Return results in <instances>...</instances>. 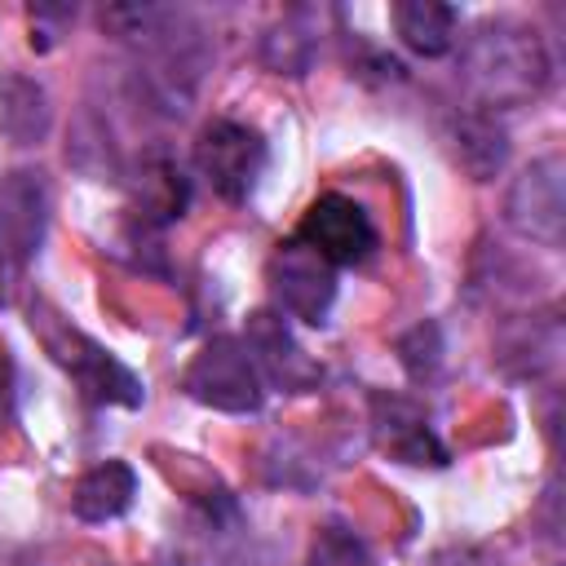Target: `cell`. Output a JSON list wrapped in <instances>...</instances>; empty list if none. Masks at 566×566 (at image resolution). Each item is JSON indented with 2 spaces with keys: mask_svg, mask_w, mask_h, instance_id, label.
Segmentation results:
<instances>
[{
  "mask_svg": "<svg viewBox=\"0 0 566 566\" xmlns=\"http://www.w3.org/2000/svg\"><path fill=\"white\" fill-rule=\"evenodd\" d=\"M53 190L40 168H13L0 177V261L9 270H27L49 234Z\"/></svg>",
  "mask_w": 566,
  "mask_h": 566,
  "instance_id": "obj_6",
  "label": "cell"
},
{
  "mask_svg": "<svg viewBox=\"0 0 566 566\" xmlns=\"http://www.w3.org/2000/svg\"><path fill=\"white\" fill-rule=\"evenodd\" d=\"M265 137L239 119H212L195 142V168L226 203H243L265 172Z\"/></svg>",
  "mask_w": 566,
  "mask_h": 566,
  "instance_id": "obj_5",
  "label": "cell"
},
{
  "mask_svg": "<svg viewBox=\"0 0 566 566\" xmlns=\"http://www.w3.org/2000/svg\"><path fill=\"white\" fill-rule=\"evenodd\" d=\"M310 566H367V548L354 531L332 522V526L318 531V539L310 548Z\"/></svg>",
  "mask_w": 566,
  "mask_h": 566,
  "instance_id": "obj_19",
  "label": "cell"
},
{
  "mask_svg": "<svg viewBox=\"0 0 566 566\" xmlns=\"http://www.w3.org/2000/svg\"><path fill=\"white\" fill-rule=\"evenodd\" d=\"M460 80L486 111L526 106L553 80V57L535 27L517 18H486L460 49Z\"/></svg>",
  "mask_w": 566,
  "mask_h": 566,
  "instance_id": "obj_2",
  "label": "cell"
},
{
  "mask_svg": "<svg viewBox=\"0 0 566 566\" xmlns=\"http://www.w3.org/2000/svg\"><path fill=\"white\" fill-rule=\"evenodd\" d=\"M239 340L248 345V354H252V363H256L265 385H283L287 394H301V389H310L318 380V363L296 345V336L287 332V323L279 314H270V310L252 314V323H248V332Z\"/></svg>",
  "mask_w": 566,
  "mask_h": 566,
  "instance_id": "obj_10",
  "label": "cell"
},
{
  "mask_svg": "<svg viewBox=\"0 0 566 566\" xmlns=\"http://www.w3.org/2000/svg\"><path fill=\"white\" fill-rule=\"evenodd\" d=\"M394 31L416 57H447L460 40V9L438 0H402L394 4Z\"/></svg>",
  "mask_w": 566,
  "mask_h": 566,
  "instance_id": "obj_13",
  "label": "cell"
},
{
  "mask_svg": "<svg viewBox=\"0 0 566 566\" xmlns=\"http://www.w3.org/2000/svg\"><path fill=\"white\" fill-rule=\"evenodd\" d=\"M270 292L283 314L323 327L336 305V265H327L301 239L279 243V252L270 256Z\"/></svg>",
  "mask_w": 566,
  "mask_h": 566,
  "instance_id": "obj_9",
  "label": "cell"
},
{
  "mask_svg": "<svg viewBox=\"0 0 566 566\" xmlns=\"http://www.w3.org/2000/svg\"><path fill=\"white\" fill-rule=\"evenodd\" d=\"M318 13L314 9H292L283 13L265 35H261V62L274 75H305L318 57Z\"/></svg>",
  "mask_w": 566,
  "mask_h": 566,
  "instance_id": "obj_15",
  "label": "cell"
},
{
  "mask_svg": "<svg viewBox=\"0 0 566 566\" xmlns=\"http://www.w3.org/2000/svg\"><path fill=\"white\" fill-rule=\"evenodd\" d=\"M504 221L526 243L562 248L566 239V159L562 155H539L513 177L504 195Z\"/></svg>",
  "mask_w": 566,
  "mask_h": 566,
  "instance_id": "obj_4",
  "label": "cell"
},
{
  "mask_svg": "<svg viewBox=\"0 0 566 566\" xmlns=\"http://www.w3.org/2000/svg\"><path fill=\"white\" fill-rule=\"evenodd\" d=\"M429 566H495L486 553H478V548H442Z\"/></svg>",
  "mask_w": 566,
  "mask_h": 566,
  "instance_id": "obj_20",
  "label": "cell"
},
{
  "mask_svg": "<svg viewBox=\"0 0 566 566\" xmlns=\"http://www.w3.org/2000/svg\"><path fill=\"white\" fill-rule=\"evenodd\" d=\"M186 177L168 164V159H146L142 164V181H137V199H142V217H155V221H172L186 212Z\"/></svg>",
  "mask_w": 566,
  "mask_h": 566,
  "instance_id": "obj_17",
  "label": "cell"
},
{
  "mask_svg": "<svg viewBox=\"0 0 566 566\" xmlns=\"http://www.w3.org/2000/svg\"><path fill=\"white\" fill-rule=\"evenodd\" d=\"M0 283H4V261H0ZM0 296H4V287H0Z\"/></svg>",
  "mask_w": 566,
  "mask_h": 566,
  "instance_id": "obj_22",
  "label": "cell"
},
{
  "mask_svg": "<svg viewBox=\"0 0 566 566\" xmlns=\"http://www.w3.org/2000/svg\"><path fill=\"white\" fill-rule=\"evenodd\" d=\"M398 358H402L411 380H429L438 371V363H442V332H438V323H416L398 340Z\"/></svg>",
  "mask_w": 566,
  "mask_h": 566,
  "instance_id": "obj_18",
  "label": "cell"
},
{
  "mask_svg": "<svg viewBox=\"0 0 566 566\" xmlns=\"http://www.w3.org/2000/svg\"><path fill=\"white\" fill-rule=\"evenodd\" d=\"M102 27H111L115 40L133 53L142 97L159 115L181 119L208 71L203 27L172 4H111L102 9Z\"/></svg>",
  "mask_w": 566,
  "mask_h": 566,
  "instance_id": "obj_1",
  "label": "cell"
},
{
  "mask_svg": "<svg viewBox=\"0 0 566 566\" xmlns=\"http://www.w3.org/2000/svg\"><path fill=\"white\" fill-rule=\"evenodd\" d=\"M4 398H9V358L0 349V416H4Z\"/></svg>",
  "mask_w": 566,
  "mask_h": 566,
  "instance_id": "obj_21",
  "label": "cell"
},
{
  "mask_svg": "<svg viewBox=\"0 0 566 566\" xmlns=\"http://www.w3.org/2000/svg\"><path fill=\"white\" fill-rule=\"evenodd\" d=\"M53 128L49 88L22 71H0V133L13 146H40Z\"/></svg>",
  "mask_w": 566,
  "mask_h": 566,
  "instance_id": "obj_12",
  "label": "cell"
},
{
  "mask_svg": "<svg viewBox=\"0 0 566 566\" xmlns=\"http://www.w3.org/2000/svg\"><path fill=\"white\" fill-rule=\"evenodd\" d=\"M186 394L212 411L252 416L265 402V380L239 336H212L186 367Z\"/></svg>",
  "mask_w": 566,
  "mask_h": 566,
  "instance_id": "obj_3",
  "label": "cell"
},
{
  "mask_svg": "<svg viewBox=\"0 0 566 566\" xmlns=\"http://www.w3.org/2000/svg\"><path fill=\"white\" fill-rule=\"evenodd\" d=\"M296 239L310 252H318L327 265H336V270L340 265H363L376 252V243H380L367 208L358 199L340 195V190H327V195H318L310 203V212L301 217Z\"/></svg>",
  "mask_w": 566,
  "mask_h": 566,
  "instance_id": "obj_8",
  "label": "cell"
},
{
  "mask_svg": "<svg viewBox=\"0 0 566 566\" xmlns=\"http://www.w3.org/2000/svg\"><path fill=\"white\" fill-rule=\"evenodd\" d=\"M451 142H455L460 164H464L478 181H491V177L509 164V133H504V124H500L491 111H469V115H460L455 128H451Z\"/></svg>",
  "mask_w": 566,
  "mask_h": 566,
  "instance_id": "obj_16",
  "label": "cell"
},
{
  "mask_svg": "<svg viewBox=\"0 0 566 566\" xmlns=\"http://www.w3.org/2000/svg\"><path fill=\"white\" fill-rule=\"evenodd\" d=\"M133 495H137V473L124 460H102L75 482L71 509L80 522H115L133 509Z\"/></svg>",
  "mask_w": 566,
  "mask_h": 566,
  "instance_id": "obj_14",
  "label": "cell"
},
{
  "mask_svg": "<svg viewBox=\"0 0 566 566\" xmlns=\"http://www.w3.org/2000/svg\"><path fill=\"white\" fill-rule=\"evenodd\" d=\"M40 336H44L49 354L71 371V380H75L93 402L142 407V398H146L142 380H137L119 358H111L97 340H88L84 332L66 327V323H40Z\"/></svg>",
  "mask_w": 566,
  "mask_h": 566,
  "instance_id": "obj_7",
  "label": "cell"
},
{
  "mask_svg": "<svg viewBox=\"0 0 566 566\" xmlns=\"http://www.w3.org/2000/svg\"><path fill=\"white\" fill-rule=\"evenodd\" d=\"M371 407H376V442L394 460H402V464H447V451H442L438 433L429 429V416L416 402L376 394Z\"/></svg>",
  "mask_w": 566,
  "mask_h": 566,
  "instance_id": "obj_11",
  "label": "cell"
}]
</instances>
